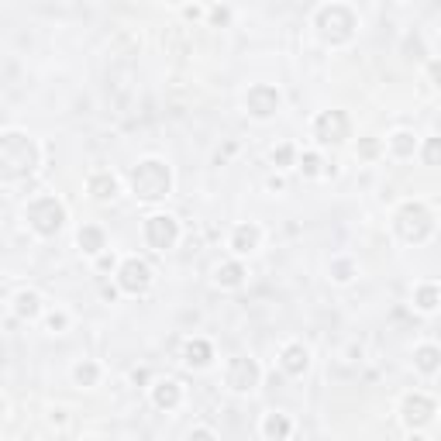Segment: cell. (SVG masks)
Returning <instances> with one entry per match:
<instances>
[{"instance_id":"obj_6","label":"cell","mask_w":441,"mask_h":441,"mask_svg":"<svg viewBox=\"0 0 441 441\" xmlns=\"http://www.w3.org/2000/svg\"><path fill=\"white\" fill-rule=\"evenodd\" d=\"M421 307H424V310L434 307V290H421Z\"/></svg>"},{"instance_id":"obj_1","label":"cell","mask_w":441,"mask_h":441,"mask_svg":"<svg viewBox=\"0 0 441 441\" xmlns=\"http://www.w3.org/2000/svg\"><path fill=\"white\" fill-rule=\"evenodd\" d=\"M124 286H128V290H141V286H148V265H145V262L131 259V262L124 265Z\"/></svg>"},{"instance_id":"obj_5","label":"cell","mask_w":441,"mask_h":441,"mask_svg":"<svg viewBox=\"0 0 441 441\" xmlns=\"http://www.w3.org/2000/svg\"><path fill=\"white\" fill-rule=\"evenodd\" d=\"M434 355H438L434 348H424V352H421V366H424V369H431V366H434Z\"/></svg>"},{"instance_id":"obj_2","label":"cell","mask_w":441,"mask_h":441,"mask_svg":"<svg viewBox=\"0 0 441 441\" xmlns=\"http://www.w3.org/2000/svg\"><path fill=\"white\" fill-rule=\"evenodd\" d=\"M90 190H93V196H97V200H107V196H114L117 183H114V176H97V179L90 183Z\"/></svg>"},{"instance_id":"obj_4","label":"cell","mask_w":441,"mask_h":441,"mask_svg":"<svg viewBox=\"0 0 441 441\" xmlns=\"http://www.w3.org/2000/svg\"><path fill=\"white\" fill-rule=\"evenodd\" d=\"M252 245H255V231H238V252H252Z\"/></svg>"},{"instance_id":"obj_3","label":"cell","mask_w":441,"mask_h":441,"mask_svg":"<svg viewBox=\"0 0 441 441\" xmlns=\"http://www.w3.org/2000/svg\"><path fill=\"white\" fill-rule=\"evenodd\" d=\"M286 369H290V372H300V369H307V352H303L300 345L286 348Z\"/></svg>"},{"instance_id":"obj_7","label":"cell","mask_w":441,"mask_h":441,"mask_svg":"<svg viewBox=\"0 0 441 441\" xmlns=\"http://www.w3.org/2000/svg\"><path fill=\"white\" fill-rule=\"evenodd\" d=\"M407 138H410V135H393V145H396L400 152H407V148H410V145H407Z\"/></svg>"}]
</instances>
